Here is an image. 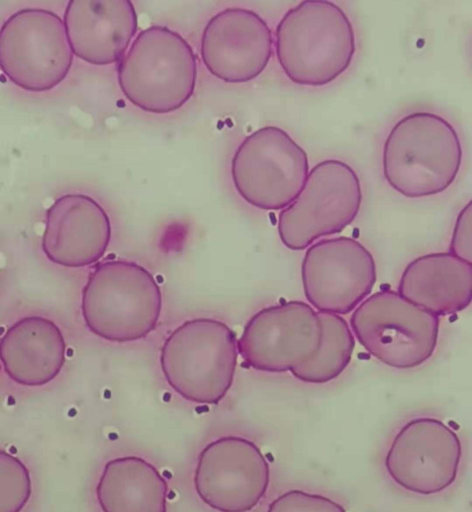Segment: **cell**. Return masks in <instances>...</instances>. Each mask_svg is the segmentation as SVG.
Here are the masks:
<instances>
[{
    "instance_id": "cell-4",
    "label": "cell",
    "mask_w": 472,
    "mask_h": 512,
    "mask_svg": "<svg viewBox=\"0 0 472 512\" xmlns=\"http://www.w3.org/2000/svg\"><path fill=\"white\" fill-rule=\"evenodd\" d=\"M162 295L153 275L135 262L110 260L95 267L82 293V315L97 336L130 342L153 331Z\"/></svg>"
},
{
    "instance_id": "cell-22",
    "label": "cell",
    "mask_w": 472,
    "mask_h": 512,
    "mask_svg": "<svg viewBox=\"0 0 472 512\" xmlns=\"http://www.w3.org/2000/svg\"><path fill=\"white\" fill-rule=\"evenodd\" d=\"M267 512H345V509L325 496L290 490L273 500Z\"/></svg>"
},
{
    "instance_id": "cell-23",
    "label": "cell",
    "mask_w": 472,
    "mask_h": 512,
    "mask_svg": "<svg viewBox=\"0 0 472 512\" xmlns=\"http://www.w3.org/2000/svg\"><path fill=\"white\" fill-rule=\"evenodd\" d=\"M471 202L459 213L450 244V253L471 263Z\"/></svg>"
},
{
    "instance_id": "cell-14",
    "label": "cell",
    "mask_w": 472,
    "mask_h": 512,
    "mask_svg": "<svg viewBox=\"0 0 472 512\" xmlns=\"http://www.w3.org/2000/svg\"><path fill=\"white\" fill-rule=\"evenodd\" d=\"M200 53L206 68L220 80L249 82L263 72L271 59L272 32L254 11L226 8L206 24Z\"/></svg>"
},
{
    "instance_id": "cell-21",
    "label": "cell",
    "mask_w": 472,
    "mask_h": 512,
    "mask_svg": "<svg viewBox=\"0 0 472 512\" xmlns=\"http://www.w3.org/2000/svg\"><path fill=\"white\" fill-rule=\"evenodd\" d=\"M31 495L27 467L14 455L0 451V512H21Z\"/></svg>"
},
{
    "instance_id": "cell-12",
    "label": "cell",
    "mask_w": 472,
    "mask_h": 512,
    "mask_svg": "<svg viewBox=\"0 0 472 512\" xmlns=\"http://www.w3.org/2000/svg\"><path fill=\"white\" fill-rule=\"evenodd\" d=\"M301 276L306 299L318 311L348 314L372 291L376 266L371 253L357 240L334 237L306 251Z\"/></svg>"
},
{
    "instance_id": "cell-11",
    "label": "cell",
    "mask_w": 472,
    "mask_h": 512,
    "mask_svg": "<svg viewBox=\"0 0 472 512\" xmlns=\"http://www.w3.org/2000/svg\"><path fill=\"white\" fill-rule=\"evenodd\" d=\"M269 464L252 441L225 436L199 454L194 486L199 498L219 512H248L265 495Z\"/></svg>"
},
{
    "instance_id": "cell-15",
    "label": "cell",
    "mask_w": 472,
    "mask_h": 512,
    "mask_svg": "<svg viewBox=\"0 0 472 512\" xmlns=\"http://www.w3.org/2000/svg\"><path fill=\"white\" fill-rule=\"evenodd\" d=\"M111 238L110 220L93 198L65 194L46 213L42 250L53 263L80 268L97 262Z\"/></svg>"
},
{
    "instance_id": "cell-13",
    "label": "cell",
    "mask_w": 472,
    "mask_h": 512,
    "mask_svg": "<svg viewBox=\"0 0 472 512\" xmlns=\"http://www.w3.org/2000/svg\"><path fill=\"white\" fill-rule=\"evenodd\" d=\"M461 453L459 437L450 427L435 418H416L393 439L385 467L405 490L433 495L453 484Z\"/></svg>"
},
{
    "instance_id": "cell-18",
    "label": "cell",
    "mask_w": 472,
    "mask_h": 512,
    "mask_svg": "<svg viewBox=\"0 0 472 512\" xmlns=\"http://www.w3.org/2000/svg\"><path fill=\"white\" fill-rule=\"evenodd\" d=\"M472 265L451 253L420 256L405 268L398 293L435 316L466 309L472 299Z\"/></svg>"
},
{
    "instance_id": "cell-8",
    "label": "cell",
    "mask_w": 472,
    "mask_h": 512,
    "mask_svg": "<svg viewBox=\"0 0 472 512\" xmlns=\"http://www.w3.org/2000/svg\"><path fill=\"white\" fill-rule=\"evenodd\" d=\"M72 62L65 24L56 13L24 8L2 24L1 70L20 88L32 92L51 90L64 80Z\"/></svg>"
},
{
    "instance_id": "cell-7",
    "label": "cell",
    "mask_w": 472,
    "mask_h": 512,
    "mask_svg": "<svg viewBox=\"0 0 472 512\" xmlns=\"http://www.w3.org/2000/svg\"><path fill=\"white\" fill-rule=\"evenodd\" d=\"M362 202L359 177L337 159L319 162L297 197L278 216V234L291 250H304L317 239L343 231L358 215Z\"/></svg>"
},
{
    "instance_id": "cell-9",
    "label": "cell",
    "mask_w": 472,
    "mask_h": 512,
    "mask_svg": "<svg viewBox=\"0 0 472 512\" xmlns=\"http://www.w3.org/2000/svg\"><path fill=\"white\" fill-rule=\"evenodd\" d=\"M306 152L276 126L262 127L239 145L231 162V176L239 195L262 210L286 208L308 176Z\"/></svg>"
},
{
    "instance_id": "cell-10",
    "label": "cell",
    "mask_w": 472,
    "mask_h": 512,
    "mask_svg": "<svg viewBox=\"0 0 472 512\" xmlns=\"http://www.w3.org/2000/svg\"><path fill=\"white\" fill-rule=\"evenodd\" d=\"M321 340L317 312L305 302L288 301L254 314L246 323L237 348L249 367L283 373L309 361Z\"/></svg>"
},
{
    "instance_id": "cell-1",
    "label": "cell",
    "mask_w": 472,
    "mask_h": 512,
    "mask_svg": "<svg viewBox=\"0 0 472 512\" xmlns=\"http://www.w3.org/2000/svg\"><path fill=\"white\" fill-rule=\"evenodd\" d=\"M278 62L294 83L323 86L351 64L356 45L346 13L326 0L302 1L288 10L275 31Z\"/></svg>"
},
{
    "instance_id": "cell-16",
    "label": "cell",
    "mask_w": 472,
    "mask_h": 512,
    "mask_svg": "<svg viewBox=\"0 0 472 512\" xmlns=\"http://www.w3.org/2000/svg\"><path fill=\"white\" fill-rule=\"evenodd\" d=\"M64 24L73 53L94 65L119 62L138 28L128 0H71Z\"/></svg>"
},
{
    "instance_id": "cell-6",
    "label": "cell",
    "mask_w": 472,
    "mask_h": 512,
    "mask_svg": "<svg viewBox=\"0 0 472 512\" xmlns=\"http://www.w3.org/2000/svg\"><path fill=\"white\" fill-rule=\"evenodd\" d=\"M350 325L367 352L394 368L423 364L437 345L438 317L391 289L362 301L352 313Z\"/></svg>"
},
{
    "instance_id": "cell-19",
    "label": "cell",
    "mask_w": 472,
    "mask_h": 512,
    "mask_svg": "<svg viewBox=\"0 0 472 512\" xmlns=\"http://www.w3.org/2000/svg\"><path fill=\"white\" fill-rule=\"evenodd\" d=\"M168 484L148 461L137 456L109 460L96 495L102 512H166Z\"/></svg>"
},
{
    "instance_id": "cell-20",
    "label": "cell",
    "mask_w": 472,
    "mask_h": 512,
    "mask_svg": "<svg viewBox=\"0 0 472 512\" xmlns=\"http://www.w3.org/2000/svg\"><path fill=\"white\" fill-rule=\"evenodd\" d=\"M322 325L321 345L316 354L291 373L302 382L321 384L338 377L348 366L355 346L354 336L340 315L317 311Z\"/></svg>"
},
{
    "instance_id": "cell-3",
    "label": "cell",
    "mask_w": 472,
    "mask_h": 512,
    "mask_svg": "<svg viewBox=\"0 0 472 512\" xmlns=\"http://www.w3.org/2000/svg\"><path fill=\"white\" fill-rule=\"evenodd\" d=\"M118 84L136 107L154 114L181 108L192 96L197 60L190 44L160 25L141 30L117 65Z\"/></svg>"
},
{
    "instance_id": "cell-5",
    "label": "cell",
    "mask_w": 472,
    "mask_h": 512,
    "mask_svg": "<svg viewBox=\"0 0 472 512\" xmlns=\"http://www.w3.org/2000/svg\"><path fill=\"white\" fill-rule=\"evenodd\" d=\"M234 332L212 318H195L166 338L160 355L167 383L184 399L217 404L230 389L237 365Z\"/></svg>"
},
{
    "instance_id": "cell-17",
    "label": "cell",
    "mask_w": 472,
    "mask_h": 512,
    "mask_svg": "<svg viewBox=\"0 0 472 512\" xmlns=\"http://www.w3.org/2000/svg\"><path fill=\"white\" fill-rule=\"evenodd\" d=\"M65 341L50 319L27 316L3 335L0 357L5 373L24 386H42L53 380L65 361Z\"/></svg>"
},
{
    "instance_id": "cell-2",
    "label": "cell",
    "mask_w": 472,
    "mask_h": 512,
    "mask_svg": "<svg viewBox=\"0 0 472 512\" xmlns=\"http://www.w3.org/2000/svg\"><path fill=\"white\" fill-rule=\"evenodd\" d=\"M462 147L454 127L430 112L401 118L383 146L382 167L388 184L408 198L445 191L456 179Z\"/></svg>"
}]
</instances>
